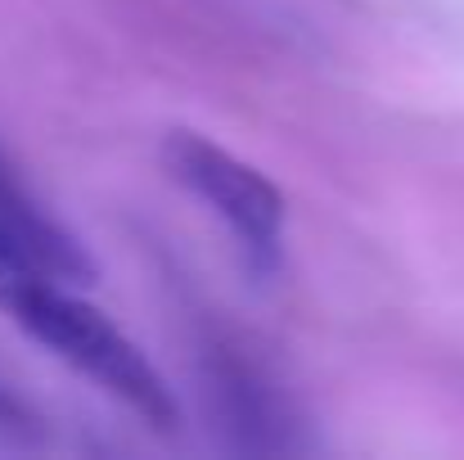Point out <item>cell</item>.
<instances>
[{
	"mask_svg": "<svg viewBox=\"0 0 464 460\" xmlns=\"http://www.w3.org/2000/svg\"><path fill=\"white\" fill-rule=\"evenodd\" d=\"M208 397L221 406V420L230 429L248 434V447H257V452H285L289 447V438H285L289 420L280 411V397L257 375H248L244 366H230L221 357L217 370L208 375Z\"/></svg>",
	"mask_w": 464,
	"mask_h": 460,
	"instance_id": "4",
	"label": "cell"
},
{
	"mask_svg": "<svg viewBox=\"0 0 464 460\" xmlns=\"http://www.w3.org/2000/svg\"><path fill=\"white\" fill-rule=\"evenodd\" d=\"M23 425H27V411H23V406H18V397L0 384V434H18Z\"/></svg>",
	"mask_w": 464,
	"mask_h": 460,
	"instance_id": "5",
	"label": "cell"
},
{
	"mask_svg": "<svg viewBox=\"0 0 464 460\" xmlns=\"http://www.w3.org/2000/svg\"><path fill=\"white\" fill-rule=\"evenodd\" d=\"M0 235L14 240L41 271H50L54 280L72 285V280H95V267L86 258V249L27 194V185L9 171V162L0 158Z\"/></svg>",
	"mask_w": 464,
	"mask_h": 460,
	"instance_id": "3",
	"label": "cell"
},
{
	"mask_svg": "<svg viewBox=\"0 0 464 460\" xmlns=\"http://www.w3.org/2000/svg\"><path fill=\"white\" fill-rule=\"evenodd\" d=\"M0 311H9L36 343H45L59 361L82 370L122 406H131L140 420L158 429L176 425V397L154 370V361L100 307L68 294L63 280H54L50 271L32 262L0 267Z\"/></svg>",
	"mask_w": 464,
	"mask_h": 460,
	"instance_id": "1",
	"label": "cell"
},
{
	"mask_svg": "<svg viewBox=\"0 0 464 460\" xmlns=\"http://www.w3.org/2000/svg\"><path fill=\"white\" fill-rule=\"evenodd\" d=\"M167 176L194 194L235 240L253 276H276L285 262V194L271 176L235 150L208 141L203 132H167L162 141Z\"/></svg>",
	"mask_w": 464,
	"mask_h": 460,
	"instance_id": "2",
	"label": "cell"
}]
</instances>
